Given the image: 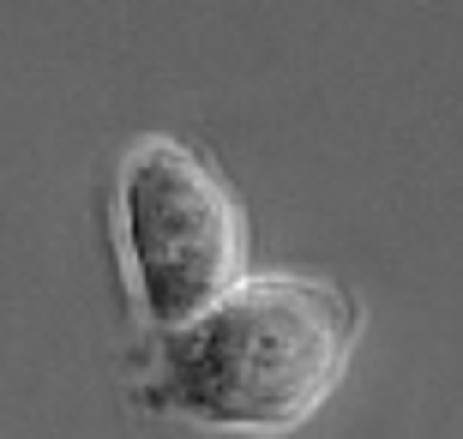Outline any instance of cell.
Here are the masks:
<instances>
[{
  "label": "cell",
  "instance_id": "1",
  "mask_svg": "<svg viewBox=\"0 0 463 439\" xmlns=\"http://www.w3.org/2000/svg\"><path fill=\"white\" fill-rule=\"evenodd\" d=\"M355 349V307L319 277H241L163 331L145 404L193 427L289 434L326 404Z\"/></svg>",
  "mask_w": 463,
  "mask_h": 439
},
{
  "label": "cell",
  "instance_id": "2",
  "mask_svg": "<svg viewBox=\"0 0 463 439\" xmlns=\"http://www.w3.org/2000/svg\"><path fill=\"white\" fill-rule=\"evenodd\" d=\"M115 235L145 325L175 331L247 277V217L187 138L151 133L120 157Z\"/></svg>",
  "mask_w": 463,
  "mask_h": 439
}]
</instances>
